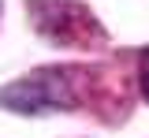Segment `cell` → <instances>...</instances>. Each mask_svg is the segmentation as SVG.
<instances>
[{"instance_id":"obj_1","label":"cell","mask_w":149,"mask_h":138,"mask_svg":"<svg viewBox=\"0 0 149 138\" xmlns=\"http://www.w3.org/2000/svg\"><path fill=\"white\" fill-rule=\"evenodd\" d=\"M90 75L82 67H37L22 79L0 86V108L19 116H49V112H71L82 105Z\"/></svg>"},{"instance_id":"obj_2","label":"cell","mask_w":149,"mask_h":138,"mask_svg":"<svg viewBox=\"0 0 149 138\" xmlns=\"http://www.w3.org/2000/svg\"><path fill=\"white\" fill-rule=\"evenodd\" d=\"M26 11L34 15L41 38L56 45H90L104 34L90 15V8H82L78 0H30Z\"/></svg>"},{"instance_id":"obj_3","label":"cell","mask_w":149,"mask_h":138,"mask_svg":"<svg viewBox=\"0 0 149 138\" xmlns=\"http://www.w3.org/2000/svg\"><path fill=\"white\" fill-rule=\"evenodd\" d=\"M138 79H142V97L149 101V49L142 52V63H138Z\"/></svg>"}]
</instances>
